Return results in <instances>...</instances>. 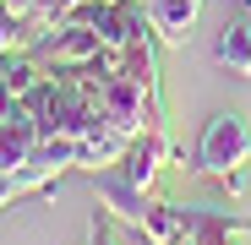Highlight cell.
<instances>
[{"mask_svg":"<svg viewBox=\"0 0 251 245\" xmlns=\"http://www.w3.org/2000/svg\"><path fill=\"white\" fill-rule=\"evenodd\" d=\"M213 60L229 76H251V27L246 22H224V33L213 38Z\"/></svg>","mask_w":251,"mask_h":245,"instance_id":"52a82bcc","label":"cell"},{"mask_svg":"<svg viewBox=\"0 0 251 245\" xmlns=\"http://www.w3.org/2000/svg\"><path fill=\"white\" fill-rule=\"evenodd\" d=\"M142 11L158 33V44H186V33L202 11V0H142Z\"/></svg>","mask_w":251,"mask_h":245,"instance_id":"5b68a950","label":"cell"},{"mask_svg":"<svg viewBox=\"0 0 251 245\" xmlns=\"http://www.w3.org/2000/svg\"><path fill=\"white\" fill-rule=\"evenodd\" d=\"M99 49H104V38H99L93 27L60 22V27H50V33L33 44V60H38V66H88Z\"/></svg>","mask_w":251,"mask_h":245,"instance_id":"7a4b0ae2","label":"cell"},{"mask_svg":"<svg viewBox=\"0 0 251 245\" xmlns=\"http://www.w3.org/2000/svg\"><path fill=\"white\" fill-rule=\"evenodd\" d=\"M246 234H235V229H207V234H197V245H240Z\"/></svg>","mask_w":251,"mask_h":245,"instance_id":"9c48e42d","label":"cell"},{"mask_svg":"<svg viewBox=\"0 0 251 245\" xmlns=\"http://www.w3.org/2000/svg\"><path fill=\"white\" fill-rule=\"evenodd\" d=\"M164 245H197V240H191V234H180V240H164Z\"/></svg>","mask_w":251,"mask_h":245,"instance_id":"30bf717a","label":"cell"},{"mask_svg":"<svg viewBox=\"0 0 251 245\" xmlns=\"http://www.w3.org/2000/svg\"><path fill=\"white\" fill-rule=\"evenodd\" d=\"M126 234H120V218H109V213H93V223H88V245H120ZM137 245H153L142 229H137Z\"/></svg>","mask_w":251,"mask_h":245,"instance_id":"ba28073f","label":"cell"},{"mask_svg":"<svg viewBox=\"0 0 251 245\" xmlns=\"http://www.w3.org/2000/svg\"><path fill=\"white\" fill-rule=\"evenodd\" d=\"M246 163H251V126H246V114L219 109L202 126V142H197V163H191V169L197 175H213V180H229V175L246 169Z\"/></svg>","mask_w":251,"mask_h":245,"instance_id":"6da1fadb","label":"cell"},{"mask_svg":"<svg viewBox=\"0 0 251 245\" xmlns=\"http://www.w3.org/2000/svg\"><path fill=\"white\" fill-rule=\"evenodd\" d=\"M55 169L50 163H38V158H27L22 169H0V207H11V201H22V196H50L55 191Z\"/></svg>","mask_w":251,"mask_h":245,"instance_id":"8992f818","label":"cell"},{"mask_svg":"<svg viewBox=\"0 0 251 245\" xmlns=\"http://www.w3.org/2000/svg\"><path fill=\"white\" fill-rule=\"evenodd\" d=\"M246 6H251V0H246Z\"/></svg>","mask_w":251,"mask_h":245,"instance_id":"8fae6325","label":"cell"},{"mask_svg":"<svg viewBox=\"0 0 251 245\" xmlns=\"http://www.w3.org/2000/svg\"><path fill=\"white\" fill-rule=\"evenodd\" d=\"M115 55H120V71L131 76L153 104H164V82H158V38L148 33V38H137V44H126V49H115Z\"/></svg>","mask_w":251,"mask_h":245,"instance_id":"277c9868","label":"cell"},{"mask_svg":"<svg viewBox=\"0 0 251 245\" xmlns=\"http://www.w3.org/2000/svg\"><path fill=\"white\" fill-rule=\"evenodd\" d=\"M164 163H170V136H164V126H153V131L131 136V147H126V158L115 163V169H120V180H126V185L153 191V180H158Z\"/></svg>","mask_w":251,"mask_h":245,"instance_id":"3957f363","label":"cell"}]
</instances>
